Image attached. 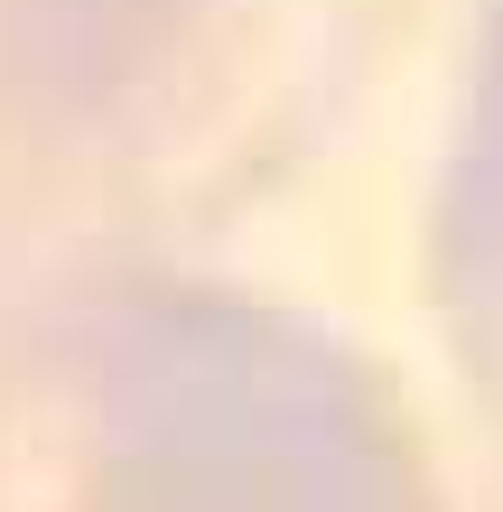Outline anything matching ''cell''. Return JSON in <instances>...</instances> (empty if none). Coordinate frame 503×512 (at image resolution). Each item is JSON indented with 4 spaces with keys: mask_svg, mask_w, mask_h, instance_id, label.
<instances>
[{
    "mask_svg": "<svg viewBox=\"0 0 503 512\" xmlns=\"http://www.w3.org/2000/svg\"><path fill=\"white\" fill-rule=\"evenodd\" d=\"M0 512H448L364 354L243 280L0 270Z\"/></svg>",
    "mask_w": 503,
    "mask_h": 512,
    "instance_id": "6da1fadb",
    "label": "cell"
},
{
    "mask_svg": "<svg viewBox=\"0 0 503 512\" xmlns=\"http://www.w3.org/2000/svg\"><path fill=\"white\" fill-rule=\"evenodd\" d=\"M252 0H0V270L75 233L205 122Z\"/></svg>",
    "mask_w": 503,
    "mask_h": 512,
    "instance_id": "7a4b0ae2",
    "label": "cell"
},
{
    "mask_svg": "<svg viewBox=\"0 0 503 512\" xmlns=\"http://www.w3.org/2000/svg\"><path fill=\"white\" fill-rule=\"evenodd\" d=\"M438 308L466 382L503 410V0L476 28L457 84L448 159H438Z\"/></svg>",
    "mask_w": 503,
    "mask_h": 512,
    "instance_id": "3957f363",
    "label": "cell"
}]
</instances>
